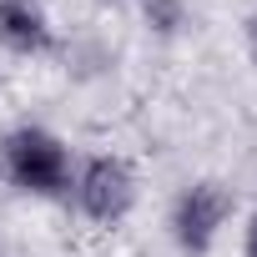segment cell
<instances>
[{
	"label": "cell",
	"instance_id": "277c9868",
	"mask_svg": "<svg viewBox=\"0 0 257 257\" xmlns=\"http://www.w3.org/2000/svg\"><path fill=\"white\" fill-rule=\"evenodd\" d=\"M0 41L16 46V51H41L51 41V31H46L41 11L21 6V0H6V6H0Z\"/></svg>",
	"mask_w": 257,
	"mask_h": 257
},
{
	"label": "cell",
	"instance_id": "6da1fadb",
	"mask_svg": "<svg viewBox=\"0 0 257 257\" xmlns=\"http://www.w3.org/2000/svg\"><path fill=\"white\" fill-rule=\"evenodd\" d=\"M6 162H11V177L31 192H61L66 187V152L46 132H16L6 142Z\"/></svg>",
	"mask_w": 257,
	"mask_h": 257
},
{
	"label": "cell",
	"instance_id": "5b68a950",
	"mask_svg": "<svg viewBox=\"0 0 257 257\" xmlns=\"http://www.w3.org/2000/svg\"><path fill=\"white\" fill-rule=\"evenodd\" d=\"M177 16H182V11H177V0H152V21H157L162 31H172Z\"/></svg>",
	"mask_w": 257,
	"mask_h": 257
},
{
	"label": "cell",
	"instance_id": "7a4b0ae2",
	"mask_svg": "<svg viewBox=\"0 0 257 257\" xmlns=\"http://www.w3.org/2000/svg\"><path fill=\"white\" fill-rule=\"evenodd\" d=\"M227 192L217 187V182H202V187H192L182 202H177V237H182V247H192V252H207L212 247V237H217V227H222V217H227Z\"/></svg>",
	"mask_w": 257,
	"mask_h": 257
},
{
	"label": "cell",
	"instance_id": "52a82bcc",
	"mask_svg": "<svg viewBox=\"0 0 257 257\" xmlns=\"http://www.w3.org/2000/svg\"><path fill=\"white\" fill-rule=\"evenodd\" d=\"M247 46H252V56H257V16H252V26H247Z\"/></svg>",
	"mask_w": 257,
	"mask_h": 257
},
{
	"label": "cell",
	"instance_id": "3957f363",
	"mask_svg": "<svg viewBox=\"0 0 257 257\" xmlns=\"http://www.w3.org/2000/svg\"><path fill=\"white\" fill-rule=\"evenodd\" d=\"M81 202H86V212L101 217V222L121 217L126 207H132V172H126L121 162H111V157L91 162L86 177H81Z\"/></svg>",
	"mask_w": 257,
	"mask_h": 257
},
{
	"label": "cell",
	"instance_id": "8992f818",
	"mask_svg": "<svg viewBox=\"0 0 257 257\" xmlns=\"http://www.w3.org/2000/svg\"><path fill=\"white\" fill-rule=\"evenodd\" d=\"M247 257H257V217H252V232H247Z\"/></svg>",
	"mask_w": 257,
	"mask_h": 257
}]
</instances>
